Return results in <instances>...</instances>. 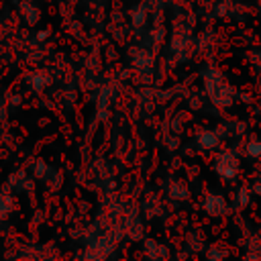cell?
<instances>
[{
	"mask_svg": "<svg viewBox=\"0 0 261 261\" xmlns=\"http://www.w3.org/2000/svg\"><path fill=\"white\" fill-rule=\"evenodd\" d=\"M218 141H220L218 135L214 130H210V128L200 130V135H198V145L202 149H214V147H218Z\"/></svg>",
	"mask_w": 261,
	"mask_h": 261,
	"instance_id": "obj_4",
	"label": "cell"
},
{
	"mask_svg": "<svg viewBox=\"0 0 261 261\" xmlns=\"http://www.w3.org/2000/svg\"><path fill=\"white\" fill-rule=\"evenodd\" d=\"M253 194H257V196H261V173H259V177L255 179V184H253Z\"/></svg>",
	"mask_w": 261,
	"mask_h": 261,
	"instance_id": "obj_7",
	"label": "cell"
},
{
	"mask_svg": "<svg viewBox=\"0 0 261 261\" xmlns=\"http://www.w3.org/2000/svg\"><path fill=\"white\" fill-rule=\"evenodd\" d=\"M214 171L220 179L224 181H232L239 171H241V163H239V157L232 153V151H220L216 157H214Z\"/></svg>",
	"mask_w": 261,
	"mask_h": 261,
	"instance_id": "obj_2",
	"label": "cell"
},
{
	"mask_svg": "<svg viewBox=\"0 0 261 261\" xmlns=\"http://www.w3.org/2000/svg\"><path fill=\"white\" fill-rule=\"evenodd\" d=\"M251 196H253V190H249L247 186H241V188L237 190V194H234V204H237V208H245V206L249 204Z\"/></svg>",
	"mask_w": 261,
	"mask_h": 261,
	"instance_id": "obj_5",
	"label": "cell"
},
{
	"mask_svg": "<svg viewBox=\"0 0 261 261\" xmlns=\"http://www.w3.org/2000/svg\"><path fill=\"white\" fill-rule=\"evenodd\" d=\"M206 94L210 98L212 104L216 106H230L234 102V90L232 86L224 80V75L216 69H208L206 71Z\"/></svg>",
	"mask_w": 261,
	"mask_h": 261,
	"instance_id": "obj_1",
	"label": "cell"
},
{
	"mask_svg": "<svg viewBox=\"0 0 261 261\" xmlns=\"http://www.w3.org/2000/svg\"><path fill=\"white\" fill-rule=\"evenodd\" d=\"M202 208H204V212H206L208 216H212V218L224 216V214L228 212V204H226V200H224L220 194H214V192L208 194V196L204 198Z\"/></svg>",
	"mask_w": 261,
	"mask_h": 261,
	"instance_id": "obj_3",
	"label": "cell"
},
{
	"mask_svg": "<svg viewBox=\"0 0 261 261\" xmlns=\"http://www.w3.org/2000/svg\"><path fill=\"white\" fill-rule=\"evenodd\" d=\"M245 151L251 159H257L261 157V139H251L247 145H245Z\"/></svg>",
	"mask_w": 261,
	"mask_h": 261,
	"instance_id": "obj_6",
	"label": "cell"
}]
</instances>
